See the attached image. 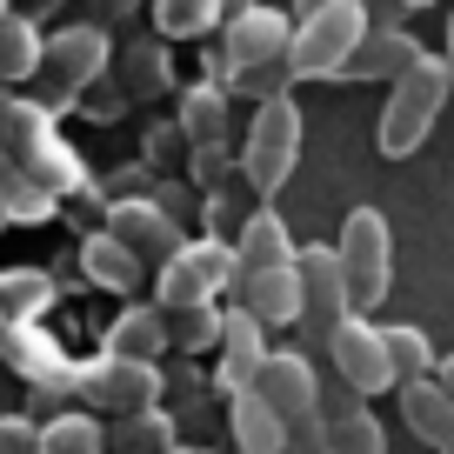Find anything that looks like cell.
Returning <instances> with one entry per match:
<instances>
[{
    "instance_id": "1",
    "label": "cell",
    "mask_w": 454,
    "mask_h": 454,
    "mask_svg": "<svg viewBox=\"0 0 454 454\" xmlns=\"http://www.w3.org/2000/svg\"><path fill=\"white\" fill-rule=\"evenodd\" d=\"M0 147H7L14 168L27 174L34 187H47L54 200H67V194H81V187H87L81 154L54 134L47 107H34V100H0Z\"/></svg>"
},
{
    "instance_id": "2",
    "label": "cell",
    "mask_w": 454,
    "mask_h": 454,
    "mask_svg": "<svg viewBox=\"0 0 454 454\" xmlns=\"http://www.w3.org/2000/svg\"><path fill=\"white\" fill-rule=\"evenodd\" d=\"M448 94H454L448 60H441V54H421L395 87H387V107H381V128H374V147H381L387 160L421 154V141H427V128L441 121Z\"/></svg>"
},
{
    "instance_id": "3",
    "label": "cell",
    "mask_w": 454,
    "mask_h": 454,
    "mask_svg": "<svg viewBox=\"0 0 454 454\" xmlns=\"http://www.w3.org/2000/svg\"><path fill=\"white\" fill-rule=\"evenodd\" d=\"M368 27H374L368 0H334V7H321V14L294 20L287 74H294V81H334V74L355 60V47L368 41Z\"/></svg>"
},
{
    "instance_id": "4",
    "label": "cell",
    "mask_w": 454,
    "mask_h": 454,
    "mask_svg": "<svg viewBox=\"0 0 454 454\" xmlns=\"http://www.w3.org/2000/svg\"><path fill=\"white\" fill-rule=\"evenodd\" d=\"M340 274H348V301H355V314L381 308L387 301V281H395V227H387L381 207H355L348 221H340Z\"/></svg>"
},
{
    "instance_id": "5",
    "label": "cell",
    "mask_w": 454,
    "mask_h": 454,
    "mask_svg": "<svg viewBox=\"0 0 454 454\" xmlns=\"http://www.w3.org/2000/svg\"><path fill=\"white\" fill-rule=\"evenodd\" d=\"M294 160H301V107H294V94L261 100L254 128H247V141H241V181L254 187V194H281L287 174H294Z\"/></svg>"
},
{
    "instance_id": "6",
    "label": "cell",
    "mask_w": 454,
    "mask_h": 454,
    "mask_svg": "<svg viewBox=\"0 0 454 454\" xmlns=\"http://www.w3.org/2000/svg\"><path fill=\"white\" fill-rule=\"evenodd\" d=\"M74 401L94 414H141L160 408V368L154 361H121L100 348L94 361H74Z\"/></svg>"
},
{
    "instance_id": "7",
    "label": "cell",
    "mask_w": 454,
    "mask_h": 454,
    "mask_svg": "<svg viewBox=\"0 0 454 454\" xmlns=\"http://www.w3.org/2000/svg\"><path fill=\"white\" fill-rule=\"evenodd\" d=\"M287 47H294V14H281V7H247V14L227 20L207 74H214V87H221L227 74H241V67H274V60H287Z\"/></svg>"
},
{
    "instance_id": "8",
    "label": "cell",
    "mask_w": 454,
    "mask_h": 454,
    "mask_svg": "<svg viewBox=\"0 0 454 454\" xmlns=\"http://www.w3.org/2000/svg\"><path fill=\"white\" fill-rule=\"evenodd\" d=\"M327 355H334V381L348 387L355 401L387 395V387H395V368H387V340H381V327H374L368 314H340V321L327 327Z\"/></svg>"
},
{
    "instance_id": "9",
    "label": "cell",
    "mask_w": 454,
    "mask_h": 454,
    "mask_svg": "<svg viewBox=\"0 0 454 454\" xmlns=\"http://www.w3.org/2000/svg\"><path fill=\"white\" fill-rule=\"evenodd\" d=\"M107 60H114L107 34H100L94 20H81V27H60V34H47L41 74L60 87V94H87L94 81H107Z\"/></svg>"
},
{
    "instance_id": "10",
    "label": "cell",
    "mask_w": 454,
    "mask_h": 454,
    "mask_svg": "<svg viewBox=\"0 0 454 454\" xmlns=\"http://www.w3.org/2000/svg\"><path fill=\"white\" fill-rule=\"evenodd\" d=\"M107 234L121 247H128L134 261H174V247H181V227H174V207H160V200L147 194H128V200H114L107 207Z\"/></svg>"
},
{
    "instance_id": "11",
    "label": "cell",
    "mask_w": 454,
    "mask_h": 454,
    "mask_svg": "<svg viewBox=\"0 0 454 454\" xmlns=\"http://www.w3.org/2000/svg\"><path fill=\"white\" fill-rule=\"evenodd\" d=\"M254 395L268 401L281 421H301V414L321 408V368H314L301 348H268V361H261V374H254Z\"/></svg>"
},
{
    "instance_id": "12",
    "label": "cell",
    "mask_w": 454,
    "mask_h": 454,
    "mask_svg": "<svg viewBox=\"0 0 454 454\" xmlns=\"http://www.w3.org/2000/svg\"><path fill=\"white\" fill-rule=\"evenodd\" d=\"M294 274H301V327H321V334H327L340 314H355V301H348V274H340L334 247H301Z\"/></svg>"
},
{
    "instance_id": "13",
    "label": "cell",
    "mask_w": 454,
    "mask_h": 454,
    "mask_svg": "<svg viewBox=\"0 0 454 454\" xmlns=\"http://www.w3.org/2000/svg\"><path fill=\"white\" fill-rule=\"evenodd\" d=\"M0 361H7L27 387H60V381H74V361L60 355V340L47 334L41 321H7V334H0Z\"/></svg>"
},
{
    "instance_id": "14",
    "label": "cell",
    "mask_w": 454,
    "mask_h": 454,
    "mask_svg": "<svg viewBox=\"0 0 454 454\" xmlns=\"http://www.w3.org/2000/svg\"><path fill=\"white\" fill-rule=\"evenodd\" d=\"M221 368H214V381H221V395H234V387H254L261 361H268V327L254 321L247 308H227V327H221Z\"/></svg>"
},
{
    "instance_id": "15",
    "label": "cell",
    "mask_w": 454,
    "mask_h": 454,
    "mask_svg": "<svg viewBox=\"0 0 454 454\" xmlns=\"http://www.w3.org/2000/svg\"><path fill=\"white\" fill-rule=\"evenodd\" d=\"M421 54H427V47L414 41L408 27H381V20H374L368 41L355 47V60L340 67V81H387V87H395V81H401V74H408Z\"/></svg>"
},
{
    "instance_id": "16",
    "label": "cell",
    "mask_w": 454,
    "mask_h": 454,
    "mask_svg": "<svg viewBox=\"0 0 454 454\" xmlns=\"http://www.w3.org/2000/svg\"><path fill=\"white\" fill-rule=\"evenodd\" d=\"M227 434H234V454H281L287 448V421L254 387H234V395H227Z\"/></svg>"
},
{
    "instance_id": "17",
    "label": "cell",
    "mask_w": 454,
    "mask_h": 454,
    "mask_svg": "<svg viewBox=\"0 0 454 454\" xmlns=\"http://www.w3.org/2000/svg\"><path fill=\"white\" fill-rule=\"evenodd\" d=\"M160 348H168V314H160L154 301H128V308L107 321V355H121V361H160Z\"/></svg>"
},
{
    "instance_id": "18",
    "label": "cell",
    "mask_w": 454,
    "mask_h": 454,
    "mask_svg": "<svg viewBox=\"0 0 454 454\" xmlns=\"http://www.w3.org/2000/svg\"><path fill=\"white\" fill-rule=\"evenodd\" d=\"M234 254H241V268L247 274H261V268H294V234H287V221L274 207H254L241 221V234H234Z\"/></svg>"
},
{
    "instance_id": "19",
    "label": "cell",
    "mask_w": 454,
    "mask_h": 454,
    "mask_svg": "<svg viewBox=\"0 0 454 454\" xmlns=\"http://www.w3.org/2000/svg\"><path fill=\"white\" fill-rule=\"evenodd\" d=\"M241 308L254 314L261 327H301V274H294V268H261V274H247Z\"/></svg>"
},
{
    "instance_id": "20",
    "label": "cell",
    "mask_w": 454,
    "mask_h": 454,
    "mask_svg": "<svg viewBox=\"0 0 454 454\" xmlns=\"http://www.w3.org/2000/svg\"><path fill=\"white\" fill-rule=\"evenodd\" d=\"M327 454H387V427L368 401L327 408Z\"/></svg>"
},
{
    "instance_id": "21",
    "label": "cell",
    "mask_w": 454,
    "mask_h": 454,
    "mask_svg": "<svg viewBox=\"0 0 454 454\" xmlns=\"http://www.w3.org/2000/svg\"><path fill=\"white\" fill-rule=\"evenodd\" d=\"M174 254H181L187 268L207 281V294H214V301H221V294H241V287H247L241 254H234V241H221V234H207V241H181Z\"/></svg>"
},
{
    "instance_id": "22",
    "label": "cell",
    "mask_w": 454,
    "mask_h": 454,
    "mask_svg": "<svg viewBox=\"0 0 454 454\" xmlns=\"http://www.w3.org/2000/svg\"><path fill=\"white\" fill-rule=\"evenodd\" d=\"M121 87H128V100H154L174 87V47L168 41H134L121 47Z\"/></svg>"
},
{
    "instance_id": "23",
    "label": "cell",
    "mask_w": 454,
    "mask_h": 454,
    "mask_svg": "<svg viewBox=\"0 0 454 454\" xmlns=\"http://www.w3.org/2000/svg\"><path fill=\"white\" fill-rule=\"evenodd\" d=\"M81 274L94 287H107V294H128V287L141 281V261L114 241L107 227H100V234H87V241H81Z\"/></svg>"
},
{
    "instance_id": "24",
    "label": "cell",
    "mask_w": 454,
    "mask_h": 454,
    "mask_svg": "<svg viewBox=\"0 0 454 454\" xmlns=\"http://www.w3.org/2000/svg\"><path fill=\"white\" fill-rule=\"evenodd\" d=\"M181 141H194V147L227 141V87L194 81V87L181 94Z\"/></svg>"
},
{
    "instance_id": "25",
    "label": "cell",
    "mask_w": 454,
    "mask_h": 454,
    "mask_svg": "<svg viewBox=\"0 0 454 454\" xmlns=\"http://www.w3.org/2000/svg\"><path fill=\"white\" fill-rule=\"evenodd\" d=\"M401 421H408L427 448H441V441L454 434V401L441 395V381H408L401 387Z\"/></svg>"
},
{
    "instance_id": "26",
    "label": "cell",
    "mask_w": 454,
    "mask_h": 454,
    "mask_svg": "<svg viewBox=\"0 0 454 454\" xmlns=\"http://www.w3.org/2000/svg\"><path fill=\"white\" fill-rule=\"evenodd\" d=\"M41 454H107V421L94 408H67L41 421Z\"/></svg>"
},
{
    "instance_id": "27",
    "label": "cell",
    "mask_w": 454,
    "mask_h": 454,
    "mask_svg": "<svg viewBox=\"0 0 454 454\" xmlns=\"http://www.w3.org/2000/svg\"><path fill=\"white\" fill-rule=\"evenodd\" d=\"M41 54H47V34L34 27L27 14H0V81L41 74Z\"/></svg>"
},
{
    "instance_id": "28",
    "label": "cell",
    "mask_w": 454,
    "mask_h": 454,
    "mask_svg": "<svg viewBox=\"0 0 454 454\" xmlns=\"http://www.w3.org/2000/svg\"><path fill=\"white\" fill-rule=\"evenodd\" d=\"M47 308H54V274L0 268V314H7V321H41Z\"/></svg>"
},
{
    "instance_id": "29",
    "label": "cell",
    "mask_w": 454,
    "mask_h": 454,
    "mask_svg": "<svg viewBox=\"0 0 454 454\" xmlns=\"http://www.w3.org/2000/svg\"><path fill=\"white\" fill-rule=\"evenodd\" d=\"M221 327H227L221 301H200V308L168 314V340L181 348V355H214V348H221Z\"/></svg>"
},
{
    "instance_id": "30",
    "label": "cell",
    "mask_w": 454,
    "mask_h": 454,
    "mask_svg": "<svg viewBox=\"0 0 454 454\" xmlns=\"http://www.w3.org/2000/svg\"><path fill=\"white\" fill-rule=\"evenodd\" d=\"M107 448H114V454H168V448H174V421H168L160 408L121 414V421H114V434H107Z\"/></svg>"
},
{
    "instance_id": "31",
    "label": "cell",
    "mask_w": 454,
    "mask_h": 454,
    "mask_svg": "<svg viewBox=\"0 0 454 454\" xmlns=\"http://www.w3.org/2000/svg\"><path fill=\"white\" fill-rule=\"evenodd\" d=\"M154 27L160 41H200L221 27V0H154Z\"/></svg>"
},
{
    "instance_id": "32",
    "label": "cell",
    "mask_w": 454,
    "mask_h": 454,
    "mask_svg": "<svg viewBox=\"0 0 454 454\" xmlns=\"http://www.w3.org/2000/svg\"><path fill=\"white\" fill-rule=\"evenodd\" d=\"M381 340H387V368H395V387L434 381V348H427L421 327H381Z\"/></svg>"
},
{
    "instance_id": "33",
    "label": "cell",
    "mask_w": 454,
    "mask_h": 454,
    "mask_svg": "<svg viewBox=\"0 0 454 454\" xmlns=\"http://www.w3.org/2000/svg\"><path fill=\"white\" fill-rule=\"evenodd\" d=\"M154 294H160V301H154L160 314H181V308H200V301H214V294H207V281H200V274L187 268L181 254H174V261H160V281H154Z\"/></svg>"
},
{
    "instance_id": "34",
    "label": "cell",
    "mask_w": 454,
    "mask_h": 454,
    "mask_svg": "<svg viewBox=\"0 0 454 454\" xmlns=\"http://www.w3.org/2000/svg\"><path fill=\"white\" fill-rule=\"evenodd\" d=\"M47 214H54V194L47 187H34L27 174H14V181L0 187V221H20V227H41Z\"/></svg>"
},
{
    "instance_id": "35",
    "label": "cell",
    "mask_w": 454,
    "mask_h": 454,
    "mask_svg": "<svg viewBox=\"0 0 454 454\" xmlns=\"http://www.w3.org/2000/svg\"><path fill=\"white\" fill-rule=\"evenodd\" d=\"M227 100H281L287 87H294V74H287V60H274V67H241L227 74Z\"/></svg>"
},
{
    "instance_id": "36",
    "label": "cell",
    "mask_w": 454,
    "mask_h": 454,
    "mask_svg": "<svg viewBox=\"0 0 454 454\" xmlns=\"http://www.w3.org/2000/svg\"><path fill=\"white\" fill-rule=\"evenodd\" d=\"M227 168H241V154H227V141H214V147H194V181L207 187V194H221Z\"/></svg>"
},
{
    "instance_id": "37",
    "label": "cell",
    "mask_w": 454,
    "mask_h": 454,
    "mask_svg": "<svg viewBox=\"0 0 454 454\" xmlns=\"http://www.w3.org/2000/svg\"><path fill=\"white\" fill-rule=\"evenodd\" d=\"M281 454H327V414H301V421H287V448Z\"/></svg>"
},
{
    "instance_id": "38",
    "label": "cell",
    "mask_w": 454,
    "mask_h": 454,
    "mask_svg": "<svg viewBox=\"0 0 454 454\" xmlns=\"http://www.w3.org/2000/svg\"><path fill=\"white\" fill-rule=\"evenodd\" d=\"M0 454H41V421H27V414H0Z\"/></svg>"
},
{
    "instance_id": "39",
    "label": "cell",
    "mask_w": 454,
    "mask_h": 454,
    "mask_svg": "<svg viewBox=\"0 0 454 454\" xmlns=\"http://www.w3.org/2000/svg\"><path fill=\"white\" fill-rule=\"evenodd\" d=\"M121 107H128V87H114V81H94V87H87V114H94V121H114Z\"/></svg>"
},
{
    "instance_id": "40",
    "label": "cell",
    "mask_w": 454,
    "mask_h": 454,
    "mask_svg": "<svg viewBox=\"0 0 454 454\" xmlns=\"http://www.w3.org/2000/svg\"><path fill=\"white\" fill-rule=\"evenodd\" d=\"M434 381H441V395L454 401V355H448V361H434Z\"/></svg>"
},
{
    "instance_id": "41",
    "label": "cell",
    "mask_w": 454,
    "mask_h": 454,
    "mask_svg": "<svg viewBox=\"0 0 454 454\" xmlns=\"http://www.w3.org/2000/svg\"><path fill=\"white\" fill-rule=\"evenodd\" d=\"M321 7H334V0H294V20H308V14H321Z\"/></svg>"
},
{
    "instance_id": "42",
    "label": "cell",
    "mask_w": 454,
    "mask_h": 454,
    "mask_svg": "<svg viewBox=\"0 0 454 454\" xmlns=\"http://www.w3.org/2000/svg\"><path fill=\"white\" fill-rule=\"evenodd\" d=\"M247 7H261V0H221V20H234V14H247Z\"/></svg>"
},
{
    "instance_id": "43",
    "label": "cell",
    "mask_w": 454,
    "mask_h": 454,
    "mask_svg": "<svg viewBox=\"0 0 454 454\" xmlns=\"http://www.w3.org/2000/svg\"><path fill=\"white\" fill-rule=\"evenodd\" d=\"M441 60H448V74H454V14H448V47H441Z\"/></svg>"
},
{
    "instance_id": "44",
    "label": "cell",
    "mask_w": 454,
    "mask_h": 454,
    "mask_svg": "<svg viewBox=\"0 0 454 454\" xmlns=\"http://www.w3.org/2000/svg\"><path fill=\"white\" fill-rule=\"evenodd\" d=\"M395 7L401 14H421V7H434V0H395Z\"/></svg>"
},
{
    "instance_id": "45",
    "label": "cell",
    "mask_w": 454,
    "mask_h": 454,
    "mask_svg": "<svg viewBox=\"0 0 454 454\" xmlns=\"http://www.w3.org/2000/svg\"><path fill=\"white\" fill-rule=\"evenodd\" d=\"M168 454H207V448H168Z\"/></svg>"
},
{
    "instance_id": "46",
    "label": "cell",
    "mask_w": 454,
    "mask_h": 454,
    "mask_svg": "<svg viewBox=\"0 0 454 454\" xmlns=\"http://www.w3.org/2000/svg\"><path fill=\"white\" fill-rule=\"evenodd\" d=\"M107 7H121V14H128V7H134V0H107Z\"/></svg>"
},
{
    "instance_id": "47",
    "label": "cell",
    "mask_w": 454,
    "mask_h": 454,
    "mask_svg": "<svg viewBox=\"0 0 454 454\" xmlns=\"http://www.w3.org/2000/svg\"><path fill=\"white\" fill-rule=\"evenodd\" d=\"M441 454H454V434H448V441H441Z\"/></svg>"
},
{
    "instance_id": "48",
    "label": "cell",
    "mask_w": 454,
    "mask_h": 454,
    "mask_svg": "<svg viewBox=\"0 0 454 454\" xmlns=\"http://www.w3.org/2000/svg\"><path fill=\"white\" fill-rule=\"evenodd\" d=\"M0 334H7V314H0Z\"/></svg>"
},
{
    "instance_id": "49",
    "label": "cell",
    "mask_w": 454,
    "mask_h": 454,
    "mask_svg": "<svg viewBox=\"0 0 454 454\" xmlns=\"http://www.w3.org/2000/svg\"><path fill=\"white\" fill-rule=\"evenodd\" d=\"M0 14H7V0H0Z\"/></svg>"
},
{
    "instance_id": "50",
    "label": "cell",
    "mask_w": 454,
    "mask_h": 454,
    "mask_svg": "<svg viewBox=\"0 0 454 454\" xmlns=\"http://www.w3.org/2000/svg\"><path fill=\"white\" fill-rule=\"evenodd\" d=\"M368 7H374V0H368Z\"/></svg>"
}]
</instances>
